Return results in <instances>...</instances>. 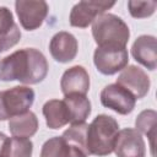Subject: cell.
I'll return each mask as SVG.
<instances>
[{
    "label": "cell",
    "instance_id": "1",
    "mask_svg": "<svg viewBox=\"0 0 157 157\" xmlns=\"http://www.w3.org/2000/svg\"><path fill=\"white\" fill-rule=\"evenodd\" d=\"M48 74V63L36 48H23L0 60V80L20 81L26 85L42 82Z\"/></svg>",
    "mask_w": 157,
    "mask_h": 157
},
{
    "label": "cell",
    "instance_id": "2",
    "mask_svg": "<svg viewBox=\"0 0 157 157\" xmlns=\"http://www.w3.org/2000/svg\"><path fill=\"white\" fill-rule=\"evenodd\" d=\"M119 131L118 121L107 114L97 115L86 131V151L87 155L107 156L113 152L117 134Z\"/></svg>",
    "mask_w": 157,
    "mask_h": 157
},
{
    "label": "cell",
    "instance_id": "3",
    "mask_svg": "<svg viewBox=\"0 0 157 157\" xmlns=\"http://www.w3.org/2000/svg\"><path fill=\"white\" fill-rule=\"evenodd\" d=\"M92 36L98 47H126L130 38L128 25L114 13H103L92 23Z\"/></svg>",
    "mask_w": 157,
    "mask_h": 157
},
{
    "label": "cell",
    "instance_id": "4",
    "mask_svg": "<svg viewBox=\"0 0 157 157\" xmlns=\"http://www.w3.org/2000/svg\"><path fill=\"white\" fill-rule=\"evenodd\" d=\"M34 101V91L28 86H15L0 91V120L11 119L29 110Z\"/></svg>",
    "mask_w": 157,
    "mask_h": 157
},
{
    "label": "cell",
    "instance_id": "5",
    "mask_svg": "<svg viewBox=\"0 0 157 157\" xmlns=\"http://www.w3.org/2000/svg\"><path fill=\"white\" fill-rule=\"evenodd\" d=\"M129 61L126 47L105 45L97 47L93 54V63L97 70L103 75H114L121 71Z\"/></svg>",
    "mask_w": 157,
    "mask_h": 157
},
{
    "label": "cell",
    "instance_id": "6",
    "mask_svg": "<svg viewBox=\"0 0 157 157\" xmlns=\"http://www.w3.org/2000/svg\"><path fill=\"white\" fill-rule=\"evenodd\" d=\"M114 5V1H80L71 9L69 17L70 25L72 27L86 28L91 23H93V21L98 16L105 13V11Z\"/></svg>",
    "mask_w": 157,
    "mask_h": 157
},
{
    "label": "cell",
    "instance_id": "7",
    "mask_svg": "<svg viewBox=\"0 0 157 157\" xmlns=\"http://www.w3.org/2000/svg\"><path fill=\"white\" fill-rule=\"evenodd\" d=\"M15 9L21 26L27 31H34L43 25L49 6L43 0H17Z\"/></svg>",
    "mask_w": 157,
    "mask_h": 157
},
{
    "label": "cell",
    "instance_id": "8",
    "mask_svg": "<svg viewBox=\"0 0 157 157\" xmlns=\"http://www.w3.org/2000/svg\"><path fill=\"white\" fill-rule=\"evenodd\" d=\"M101 103L118 114L126 115L134 110L136 98L118 83H110L102 90Z\"/></svg>",
    "mask_w": 157,
    "mask_h": 157
},
{
    "label": "cell",
    "instance_id": "9",
    "mask_svg": "<svg viewBox=\"0 0 157 157\" xmlns=\"http://www.w3.org/2000/svg\"><path fill=\"white\" fill-rule=\"evenodd\" d=\"M113 151L117 157H145L146 145L141 132L136 129L125 128L118 131Z\"/></svg>",
    "mask_w": 157,
    "mask_h": 157
},
{
    "label": "cell",
    "instance_id": "10",
    "mask_svg": "<svg viewBox=\"0 0 157 157\" xmlns=\"http://www.w3.org/2000/svg\"><path fill=\"white\" fill-rule=\"evenodd\" d=\"M119 86L129 91L136 99L144 98L150 90V77L139 66H125L117 78Z\"/></svg>",
    "mask_w": 157,
    "mask_h": 157
},
{
    "label": "cell",
    "instance_id": "11",
    "mask_svg": "<svg viewBox=\"0 0 157 157\" xmlns=\"http://www.w3.org/2000/svg\"><path fill=\"white\" fill-rule=\"evenodd\" d=\"M78 50V43L74 34L61 31L53 36L49 43V52L59 63H69L75 59Z\"/></svg>",
    "mask_w": 157,
    "mask_h": 157
},
{
    "label": "cell",
    "instance_id": "12",
    "mask_svg": "<svg viewBox=\"0 0 157 157\" xmlns=\"http://www.w3.org/2000/svg\"><path fill=\"white\" fill-rule=\"evenodd\" d=\"M60 88L64 96L67 94H83L90 90V76L83 66L75 65L67 69L60 80Z\"/></svg>",
    "mask_w": 157,
    "mask_h": 157
},
{
    "label": "cell",
    "instance_id": "13",
    "mask_svg": "<svg viewBox=\"0 0 157 157\" xmlns=\"http://www.w3.org/2000/svg\"><path fill=\"white\" fill-rule=\"evenodd\" d=\"M131 54L137 63H140L148 70H155L157 66L156 38L148 34L140 36L139 38H136L131 47Z\"/></svg>",
    "mask_w": 157,
    "mask_h": 157
},
{
    "label": "cell",
    "instance_id": "14",
    "mask_svg": "<svg viewBox=\"0 0 157 157\" xmlns=\"http://www.w3.org/2000/svg\"><path fill=\"white\" fill-rule=\"evenodd\" d=\"M21 39V31L13 21L12 12L0 6V53L6 52Z\"/></svg>",
    "mask_w": 157,
    "mask_h": 157
},
{
    "label": "cell",
    "instance_id": "15",
    "mask_svg": "<svg viewBox=\"0 0 157 157\" xmlns=\"http://www.w3.org/2000/svg\"><path fill=\"white\" fill-rule=\"evenodd\" d=\"M88 155L80 147L67 142L63 136H55L44 142L40 157H87Z\"/></svg>",
    "mask_w": 157,
    "mask_h": 157
},
{
    "label": "cell",
    "instance_id": "16",
    "mask_svg": "<svg viewBox=\"0 0 157 157\" xmlns=\"http://www.w3.org/2000/svg\"><path fill=\"white\" fill-rule=\"evenodd\" d=\"M43 115L47 126L50 129H60L70 123L67 107L63 99H50L43 105Z\"/></svg>",
    "mask_w": 157,
    "mask_h": 157
},
{
    "label": "cell",
    "instance_id": "17",
    "mask_svg": "<svg viewBox=\"0 0 157 157\" xmlns=\"http://www.w3.org/2000/svg\"><path fill=\"white\" fill-rule=\"evenodd\" d=\"M9 130L16 137H31L38 130V119L31 110L16 115L9 120Z\"/></svg>",
    "mask_w": 157,
    "mask_h": 157
},
{
    "label": "cell",
    "instance_id": "18",
    "mask_svg": "<svg viewBox=\"0 0 157 157\" xmlns=\"http://www.w3.org/2000/svg\"><path fill=\"white\" fill-rule=\"evenodd\" d=\"M63 101L67 107L71 124L85 123L91 114V102L83 94H67Z\"/></svg>",
    "mask_w": 157,
    "mask_h": 157
},
{
    "label": "cell",
    "instance_id": "19",
    "mask_svg": "<svg viewBox=\"0 0 157 157\" xmlns=\"http://www.w3.org/2000/svg\"><path fill=\"white\" fill-rule=\"evenodd\" d=\"M156 119L157 113L152 109H145L142 110L135 121L136 130L139 132L145 134L150 140V147H151V155L152 157H156L155 153V140H156Z\"/></svg>",
    "mask_w": 157,
    "mask_h": 157
},
{
    "label": "cell",
    "instance_id": "20",
    "mask_svg": "<svg viewBox=\"0 0 157 157\" xmlns=\"http://www.w3.org/2000/svg\"><path fill=\"white\" fill-rule=\"evenodd\" d=\"M33 144L27 137H9L4 155L5 157H32Z\"/></svg>",
    "mask_w": 157,
    "mask_h": 157
},
{
    "label": "cell",
    "instance_id": "21",
    "mask_svg": "<svg viewBox=\"0 0 157 157\" xmlns=\"http://www.w3.org/2000/svg\"><path fill=\"white\" fill-rule=\"evenodd\" d=\"M88 124L86 123H80V124H71L69 129H66L63 134L64 140L67 142L82 148L86 153V131H87Z\"/></svg>",
    "mask_w": 157,
    "mask_h": 157
},
{
    "label": "cell",
    "instance_id": "22",
    "mask_svg": "<svg viewBox=\"0 0 157 157\" xmlns=\"http://www.w3.org/2000/svg\"><path fill=\"white\" fill-rule=\"evenodd\" d=\"M129 12L135 18H145L153 15L157 1L155 0H147V1H137V0H130L128 1Z\"/></svg>",
    "mask_w": 157,
    "mask_h": 157
},
{
    "label": "cell",
    "instance_id": "23",
    "mask_svg": "<svg viewBox=\"0 0 157 157\" xmlns=\"http://www.w3.org/2000/svg\"><path fill=\"white\" fill-rule=\"evenodd\" d=\"M7 140H9V137L4 132H0V157H2V155H4V151H5V147H6Z\"/></svg>",
    "mask_w": 157,
    "mask_h": 157
},
{
    "label": "cell",
    "instance_id": "24",
    "mask_svg": "<svg viewBox=\"0 0 157 157\" xmlns=\"http://www.w3.org/2000/svg\"><path fill=\"white\" fill-rule=\"evenodd\" d=\"M2 157H5V156H2Z\"/></svg>",
    "mask_w": 157,
    "mask_h": 157
}]
</instances>
